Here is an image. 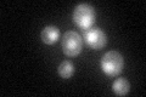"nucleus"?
<instances>
[{
    "mask_svg": "<svg viewBox=\"0 0 146 97\" xmlns=\"http://www.w3.org/2000/svg\"><path fill=\"white\" fill-rule=\"evenodd\" d=\"M124 66L123 56L117 51H108L104 55L101 59L102 71L110 77H117L122 72Z\"/></svg>",
    "mask_w": 146,
    "mask_h": 97,
    "instance_id": "f257e3e1",
    "label": "nucleus"
},
{
    "mask_svg": "<svg viewBox=\"0 0 146 97\" xmlns=\"http://www.w3.org/2000/svg\"><path fill=\"white\" fill-rule=\"evenodd\" d=\"M73 21L82 30L88 29L95 22V10L89 4H80L73 11Z\"/></svg>",
    "mask_w": 146,
    "mask_h": 97,
    "instance_id": "f03ea898",
    "label": "nucleus"
},
{
    "mask_svg": "<svg viewBox=\"0 0 146 97\" xmlns=\"http://www.w3.org/2000/svg\"><path fill=\"white\" fill-rule=\"evenodd\" d=\"M62 51L68 57H74L78 56L82 51V46H83V41H82L80 35L74 30H68L62 36Z\"/></svg>",
    "mask_w": 146,
    "mask_h": 97,
    "instance_id": "7ed1b4c3",
    "label": "nucleus"
},
{
    "mask_svg": "<svg viewBox=\"0 0 146 97\" xmlns=\"http://www.w3.org/2000/svg\"><path fill=\"white\" fill-rule=\"evenodd\" d=\"M84 39L90 48L94 50H100L105 48L107 43L106 34L100 28H93V27L84 29Z\"/></svg>",
    "mask_w": 146,
    "mask_h": 97,
    "instance_id": "20e7f679",
    "label": "nucleus"
},
{
    "mask_svg": "<svg viewBox=\"0 0 146 97\" xmlns=\"http://www.w3.org/2000/svg\"><path fill=\"white\" fill-rule=\"evenodd\" d=\"M58 36H60V30H58V28L55 26L45 27V28L42 30V40H43V43L48 44V45L56 43Z\"/></svg>",
    "mask_w": 146,
    "mask_h": 97,
    "instance_id": "39448f33",
    "label": "nucleus"
},
{
    "mask_svg": "<svg viewBox=\"0 0 146 97\" xmlns=\"http://www.w3.org/2000/svg\"><path fill=\"white\" fill-rule=\"evenodd\" d=\"M112 89L115 91V94L118 96H125L130 90V84L129 81L124 78H118L117 80H115L112 85Z\"/></svg>",
    "mask_w": 146,
    "mask_h": 97,
    "instance_id": "423d86ee",
    "label": "nucleus"
},
{
    "mask_svg": "<svg viewBox=\"0 0 146 97\" xmlns=\"http://www.w3.org/2000/svg\"><path fill=\"white\" fill-rule=\"evenodd\" d=\"M74 73V66L70 61H63L58 66V74L63 79H70Z\"/></svg>",
    "mask_w": 146,
    "mask_h": 97,
    "instance_id": "0eeeda50",
    "label": "nucleus"
}]
</instances>
